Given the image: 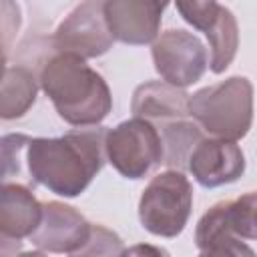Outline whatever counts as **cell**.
<instances>
[{"label": "cell", "instance_id": "cell-1", "mask_svg": "<svg viewBox=\"0 0 257 257\" xmlns=\"http://www.w3.org/2000/svg\"><path fill=\"white\" fill-rule=\"evenodd\" d=\"M106 133L88 126L56 139H30L24 151L30 179L62 197L80 195L106 161Z\"/></svg>", "mask_w": 257, "mask_h": 257}, {"label": "cell", "instance_id": "cell-2", "mask_svg": "<svg viewBox=\"0 0 257 257\" xmlns=\"http://www.w3.org/2000/svg\"><path fill=\"white\" fill-rule=\"evenodd\" d=\"M40 86L58 116L80 128L96 126L112 108L104 78L74 54L56 52L50 56L42 64Z\"/></svg>", "mask_w": 257, "mask_h": 257}, {"label": "cell", "instance_id": "cell-3", "mask_svg": "<svg viewBox=\"0 0 257 257\" xmlns=\"http://www.w3.org/2000/svg\"><path fill=\"white\" fill-rule=\"evenodd\" d=\"M189 114L215 139L239 141L253 120V86L245 76H231L191 94Z\"/></svg>", "mask_w": 257, "mask_h": 257}, {"label": "cell", "instance_id": "cell-4", "mask_svg": "<svg viewBox=\"0 0 257 257\" xmlns=\"http://www.w3.org/2000/svg\"><path fill=\"white\" fill-rule=\"evenodd\" d=\"M193 187L181 171H165L151 179L139 201L141 225L157 237H177L191 215Z\"/></svg>", "mask_w": 257, "mask_h": 257}, {"label": "cell", "instance_id": "cell-5", "mask_svg": "<svg viewBox=\"0 0 257 257\" xmlns=\"http://www.w3.org/2000/svg\"><path fill=\"white\" fill-rule=\"evenodd\" d=\"M106 161L126 179H141L165 159L163 137L147 118H131L106 133Z\"/></svg>", "mask_w": 257, "mask_h": 257}, {"label": "cell", "instance_id": "cell-6", "mask_svg": "<svg viewBox=\"0 0 257 257\" xmlns=\"http://www.w3.org/2000/svg\"><path fill=\"white\" fill-rule=\"evenodd\" d=\"M112 40L104 20V2H82L58 24L52 46L60 54H74L84 60L104 54Z\"/></svg>", "mask_w": 257, "mask_h": 257}, {"label": "cell", "instance_id": "cell-7", "mask_svg": "<svg viewBox=\"0 0 257 257\" xmlns=\"http://www.w3.org/2000/svg\"><path fill=\"white\" fill-rule=\"evenodd\" d=\"M153 60L161 78L177 88L197 82L209 64L203 42L187 30H167L153 42Z\"/></svg>", "mask_w": 257, "mask_h": 257}, {"label": "cell", "instance_id": "cell-8", "mask_svg": "<svg viewBox=\"0 0 257 257\" xmlns=\"http://www.w3.org/2000/svg\"><path fill=\"white\" fill-rule=\"evenodd\" d=\"M92 225L70 205L48 201L42 205V221L28 237L32 245L48 253H74L90 237Z\"/></svg>", "mask_w": 257, "mask_h": 257}, {"label": "cell", "instance_id": "cell-9", "mask_svg": "<svg viewBox=\"0 0 257 257\" xmlns=\"http://www.w3.org/2000/svg\"><path fill=\"white\" fill-rule=\"evenodd\" d=\"M165 2L110 0L104 2V20L114 40L124 44H149L159 38Z\"/></svg>", "mask_w": 257, "mask_h": 257}, {"label": "cell", "instance_id": "cell-10", "mask_svg": "<svg viewBox=\"0 0 257 257\" xmlns=\"http://www.w3.org/2000/svg\"><path fill=\"white\" fill-rule=\"evenodd\" d=\"M187 169L199 185L213 189L237 181L245 171V157L235 141L211 137L195 147Z\"/></svg>", "mask_w": 257, "mask_h": 257}, {"label": "cell", "instance_id": "cell-11", "mask_svg": "<svg viewBox=\"0 0 257 257\" xmlns=\"http://www.w3.org/2000/svg\"><path fill=\"white\" fill-rule=\"evenodd\" d=\"M42 221V205L30 189L6 183L0 195V231L6 239L30 237Z\"/></svg>", "mask_w": 257, "mask_h": 257}, {"label": "cell", "instance_id": "cell-12", "mask_svg": "<svg viewBox=\"0 0 257 257\" xmlns=\"http://www.w3.org/2000/svg\"><path fill=\"white\" fill-rule=\"evenodd\" d=\"M189 98L183 88L151 80L135 88L131 108L139 118H183L189 114Z\"/></svg>", "mask_w": 257, "mask_h": 257}, {"label": "cell", "instance_id": "cell-13", "mask_svg": "<svg viewBox=\"0 0 257 257\" xmlns=\"http://www.w3.org/2000/svg\"><path fill=\"white\" fill-rule=\"evenodd\" d=\"M36 100V80L26 66H6L0 92V116L18 118Z\"/></svg>", "mask_w": 257, "mask_h": 257}, {"label": "cell", "instance_id": "cell-14", "mask_svg": "<svg viewBox=\"0 0 257 257\" xmlns=\"http://www.w3.org/2000/svg\"><path fill=\"white\" fill-rule=\"evenodd\" d=\"M205 36H207L209 48H211L209 68L215 74H221L223 70H227V66L231 64V60L235 58L237 44H239L237 22H235V16L231 14L229 8L221 6L219 16L205 30Z\"/></svg>", "mask_w": 257, "mask_h": 257}, {"label": "cell", "instance_id": "cell-15", "mask_svg": "<svg viewBox=\"0 0 257 257\" xmlns=\"http://www.w3.org/2000/svg\"><path fill=\"white\" fill-rule=\"evenodd\" d=\"M163 149H165V159L163 163L171 167V171H181L189 167V159L195 151V147L205 139L201 128L195 122L187 120H177V122H167L163 124Z\"/></svg>", "mask_w": 257, "mask_h": 257}, {"label": "cell", "instance_id": "cell-16", "mask_svg": "<svg viewBox=\"0 0 257 257\" xmlns=\"http://www.w3.org/2000/svg\"><path fill=\"white\" fill-rule=\"evenodd\" d=\"M223 213L231 235L257 239V191L245 193L235 201H223Z\"/></svg>", "mask_w": 257, "mask_h": 257}, {"label": "cell", "instance_id": "cell-17", "mask_svg": "<svg viewBox=\"0 0 257 257\" xmlns=\"http://www.w3.org/2000/svg\"><path fill=\"white\" fill-rule=\"evenodd\" d=\"M122 251L124 247L116 233L108 231L102 225H92L86 243L78 251L70 253V257H118Z\"/></svg>", "mask_w": 257, "mask_h": 257}, {"label": "cell", "instance_id": "cell-18", "mask_svg": "<svg viewBox=\"0 0 257 257\" xmlns=\"http://www.w3.org/2000/svg\"><path fill=\"white\" fill-rule=\"evenodd\" d=\"M175 6L189 24H193L197 30H203V32L215 22L221 10V4L211 0L209 2H177Z\"/></svg>", "mask_w": 257, "mask_h": 257}, {"label": "cell", "instance_id": "cell-19", "mask_svg": "<svg viewBox=\"0 0 257 257\" xmlns=\"http://www.w3.org/2000/svg\"><path fill=\"white\" fill-rule=\"evenodd\" d=\"M30 137L26 135H6L2 139V159H4V179L20 173V155L26 151Z\"/></svg>", "mask_w": 257, "mask_h": 257}, {"label": "cell", "instance_id": "cell-20", "mask_svg": "<svg viewBox=\"0 0 257 257\" xmlns=\"http://www.w3.org/2000/svg\"><path fill=\"white\" fill-rule=\"evenodd\" d=\"M199 257H257L249 245H245L239 237H223L215 245L201 251Z\"/></svg>", "mask_w": 257, "mask_h": 257}, {"label": "cell", "instance_id": "cell-21", "mask_svg": "<svg viewBox=\"0 0 257 257\" xmlns=\"http://www.w3.org/2000/svg\"><path fill=\"white\" fill-rule=\"evenodd\" d=\"M118 257H171L163 247L157 245H149V243H141V245H133L128 249H124Z\"/></svg>", "mask_w": 257, "mask_h": 257}, {"label": "cell", "instance_id": "cell-22", "mask_svg": "<svg viewBox=\"0 0 257 257\" xmlns=\"http://www.w3.org/2000/svg\"><path fill=\"white\" fill-rule=\"evenodd\" d=\"M16 257H48V255H44V253H40V251H28V253H20V255H16Z\"/></svg>", "mask_w": 257, "mask_h": 257}]
</instances>
